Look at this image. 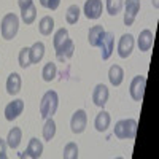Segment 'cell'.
<instances>
[{
    "label": "cell",
    "instance_id": "1",
    "mask_svg": "<svg viewBox=\"0 0 159 159\" xmlns=\"http://www.w3.org/2000/svg\"><path fill=\"white\" fill-rule=\"evenodd\" d=\"M59 105V97L56 91H46L45 96L42 97V102H40V115L42 118H49L56 113Z\"/></svg>",
    "mask_w": 159,
    "mask_h": 159
},
{
    "label": "cell",
    "instance_id": "2",
    "mask_svg": "<svg viewBox=\"0 0 159 159\" xmlns=\"http://www.w3.org/2000/svg\"><path fill=\"white\" fill-rule=\"evenodd\" d=\"M137 134V121L135 119H119V121L115 124V135L118 139H127L132 140L135 139Z\"/></svg>",
    "mask_w": 159,
    "mask_h": 159
},
{
    "label": "cell",
    "instance_id": "3",
    "mask_svg": "<svg viewBox=\"0 0 159 159\" xmlns=\"http://www.w3.org/2000/svg\"><path fill=\"white\" fill-rule=\"evenodd\" d=\"M19 29V19L15 13H8L3 16L2 19V25H0V30H2V37L5 40H13L18 34Z\"/></svg>",
    "mask_w": 159,
    "mask_h": 159
},
{
    "label": "cell",
    "instance_id": "4",
    "mask_svg": "<svg viewBox=\"0 0 159 159\" xmlns=\"http://www.w3.org/2000/svg\"><path fill=\"white\" fill-rule=\"evenodd\" d=\"M145 86H147V76L143 75H137L130 83V97L135 102H142L143 100V94H145Z\"/></svg>",
    "mask_w": 159,
    "mask_h": 159
},
{
    "label": "cell",
    "instance_id": "5",
    "mask_svg": "<svg viewBox=\"0 0 159 159\" xmlns=\"http://www.w3.org/2000/svg\"><path fill=\"white\" fill-rule=\"evenodd\" d=\"M86 124H88V116H86V111L84 110H76L70 119V127H72V132L73 134H81V132L86 129Z\"/></svg>",
    "mask_w": 159,
    "mask_h": 159
},
{
    "label": "cell",
    "instance_id": "6",
    "mask_svg": "<svg viewBox=\"0 0 159 159\" xmlns=\"http://www.w3.org/2000/svg\"><path fill=\"white\" fill-rule=\"evenodd\" d=\"M132 49H134V37L130 34H124L121 38H119V43H118V54L119 57L127 59L130 56Z\"/></svg>",
    "mask_w": 159,
    "mask_h": 159
},
{
    "label": "cell",
    "instance_id": "7",
    "mask_svg": "<svg viewBox=\"0 0 159 159\" xmlns=\"http://www.w3.org/2000/svg\"><path fill=\"white\" fill-rule=\"evenodd\" d=\"M102 11H103L102 0H86L84 15L88 19H99L102 16Z\"/></svg>",
    "mask_w": 159,
    "mask_h": 159
},
{
    "label": "cell",
    "instance_id": "8",
    "mask_svg": "<svg viewBox=\"0 0 159 159\" xmlns=\"http://www.w3.org/2000/svg\"><path fill=\"white\" fill-rule=\"evenodd\" d=\"M140 11V0H126V13H124V24L132 25Z\"/></svg>",
    "mask_w": 159,
    "mask_h": 159
},
{
    "label": "cell",
    "instance_id": "9",
    "mask_svg": "<svg viewBox=\"0 0 159 159\" xmlns=\"http://www.w3.org/2000/svg\"><path fill=\"white\" fill-rule=\"evenodd\" d=\"M113 46H115V35H113L111 32H105V35H103V38H102V42H100V45H99L100 52H102V59H103V61H107V59L111 56Z\"/></svg>",
    "mask_w": 159,
    "mask_h": 159
},
{
    "label": "cell",
    "instance_id": "10",
    "mask_svg": "<svg viewBox=\"0 0 159 159\" xmlns=\"http://www.w3.org/2000/svg\"><path fill=\"white\" fill-rule=\"evenodd\" d=\"M24 110V100L21 99H16L10 102L7 107H5V118L8 119V121H13V119H16Z\"/></svg>",
    "mask_w": 159,
    "mask_h": 159
},
{
    "label": "cell",
    "instance_id": "11",
    "mask_svg": "<svg viewBox=\"0 0 159 159\" xmlns=\"http://www.w3.org/2000/svg\"><path fill=\"white\" fill-rule=\"evenodd\" d=\"M107 100H108V88L105 84H97L94 88V92H92V102H94V105L103 108Z\"/></svg>",
    "mask_w": 159,
    "mask_h": 159
},
{
    "label": "cell",
    "instance_id": "12",
    "mask_svg": "<svg viewBox=\"0 0 159 159\" xmlns=\"http://www.w3.org/2000/svg\"><path fill=\"white\" fill-rule=\"evenodd\" d=\"M43 153V143L40 142L38 139H30L29 145H27V148H25L24 151V156L25 157H32V159H38L40 156H42Z\"/></svg>",
    "mask_w": 159,
    "mask_h": 159
},
{
    "label": "cell",
    "instance_id": "13",
    "mask_svg": "<svg viewBox=\"0 0 159 159\" xmlns=\"http://www.w3.org/2000/svg\"><path fill=\"white\" fill-rule=\"evenodd\" d=\"M105 35V29L103 25H94V27L89 29V34H88V40H89V45L94 46V48H99L102 38Z\"/></svg>",
    "mask_w": 159,
    "mask_h": 159
},
{
    "label": "cell",
    "instance_id": "14",
    "mask_svg": "<svg viewBox=\"0 0 159 159\" xmlns=\"http://www.w3.org/2000/svg\"><path fill=\"white\" fill-rule=\"evenodd\" d=\"M153 32L148 30V29H145L140 32L139 38H137V45H139V49L140 51H150V48L153 46Z\"/></svg>",
    "mask_w": 159,
    "mask_h": 159
},
{
    "label": "cell",
    "instance_id": "15",
    "mask_svg": "<svg viewBox=\"0 0 159 159\" xmlns=\"http://www.w3.org/2000/svg\"><path fill=\"white\" fill-rule=\"evenodd\" d=\"M73 51H75V45L70 38L65 40V43L61 45V48L56 49V56L59 61H65V59H70L73 56Z\"/></svg>",
    "mask_w": 159,
    "mask_h": 159
},
{
    "label": "cell",
    "instance_id": "16",
    "mask_svg": "<svg viewBox=\"0 0 159 159\" xmlns=\"http://www.w3.org/2000/svg\"><path fill=\"white\" fill-rule=\"evenodd\" d=\"M21 91V75L19 73H11L7 80V92L10 96H16Z\"/></svg>",
    "mask_w": 159,
    "mask_h": 159
},
{
    "label": "cell",
    "instance_id": "17",
    "mask_svg": "<svg viewBox=\"0 0 159 159\" xmlns=\"http://www.w3.org/2000/svg\"><path fill=\"white\" fill-rule=\"evenodd\" d=\"M45 56V45L42 42H35L32 48H29V57L30 64H38Z\"/></svg>",
    "mask_w": 159,
    "mask_h": 159
},
{
    "label": "cell",
    "instance_id": "18",
    "mask_svg": "<svg viewBox=\"0 0 159 159\" xmlns=\"http://www.w3.org/2000/svg\"><path fill=\"white\" fill-rule=\"evenodd\" d=\"M110 123H111V118H110V113L102 110L97 116H96V121H94V126L99 132H105L108 127H110Z\"/></svg>",
    "mask_w": 159,
    "mask_h": 159
},
{
    "label": "cell",
    "instance_id": "19",
    "mask_svg": "<svg viewBox=\"0 0 159 159\" xmlns=\"http://www.w3.org/2000/svg\"><path fill=\"white\" fill-rule=\"evenodd\" d=\"M108 80L113 86H119L124 80V70L119 65H111L108 70Z\"/></svg>",
    "mask_w": 159,
    "mask_h": 159
},
{
    "label": "cell",
    "instance_id": "20",
    "mask_svg": "<svg viewBox=\"0 0 159 159\" xmlns=\"http://www.w3.org/2000/svg\"><path fill=\"white\" fill-rule=\"evenodd\" d=\"M21 137H22V130L21 127H13L10 132H8V139H7V145L10 148L16 150L21 143Z\"/></svg>",
    "mask_w": 159,
    "mask_h": 159
},
{
    "label": "cell",
    "instance_id": "21",
    "mask_svg": "<svg viewBox=\"0 0 159 159\" xmlns=\"http://www.w3.org/2000/svg\"><path fill=\"white\" fill-rule=\"evenodd\" d=\"M52 29H54V19H52L51 16L42 18V21H40V24H38L40 34H42V35H51Z\"/></svg>",
    "mask_w": 159,
    "mask_h": 159
},
{
    "label": "cell",
    "instance_id": "22",
    "mask_svg": "<svg viewBox=\"0 0 159 159\" xmlns=\"http://www.w3.org/2000/svg\"><path fill=\"white\" fill-rule=\"evenodd\" d=\"M56 135V123L52 116L46 118V123H45V127H43V139L45 140H52V137Z\"/></svg>",
    "mask_w": 159,
    "mask_h": 159
},
{
    "label": "cell",
    "instance_id": "23",
    "mask_svg": "<svg viewBox=\"0 0 159 159\" xmlns=\"http://www.w3.org/2000/svg\"><path fill=\"white\" fill-rule=\"evenodd\" d=\"M56 73H57L56 64H52V62L45 64V67H43V70H42V76H43L45 81H52V80L56 78Z\"/></svg>",
    "mask_w": 159,
    "mask_h": 159
},
{
    "label": "cell",
    "instance_id": "24",
    "mask_svg": "<svg viewBox=\"0 0 159 159\" xmlns=\"http://www.w3.org/2000/svg\"><path fill=\"white\" fill-rule=\"evenodd\" d=\"M21 18H22V21L25 24H32L35 21V18H37V8H35V5L32 3L30 7H27L25 10H21Z\"/></svg>",
    "mask_w": 159,
    "mask_h": 159
},
{
    "label": "cell",
    "instance_id": "25",
    "mask_svg": "<svg viewBox=\"0 0 159 159\" xmlns=\"http://www.w3.org/2000/svg\"><path fill=\"white\" fill-rule=\"evenodd\" d=\"M65 19H67L69 24H76L78 22V19H80V8H78V5H70L67 8Z\"/></svg>",
    "mask_w": 159,
    "mask_h": 159
},
{
    "label": "cell",
    "instance_id": "26",
    "mask_svg": "<svg viewBox=\"0 0 159 159\" xmlns=\"http://www.w3.org/2000/svg\"><path fill=\"white\" fill-rule=\"evenodd\" d=\"M69 38V30L67 29H59L56 34H54V40H52V43H54V49L61 48V45L65 43V40Z\"/></svg>",
    "mask_w": 159,
    "mask_h": 159
},
{
    "label": "cell",
    "instance_id": "27",
    "mask_svg": "<svg viewBox=\"0 0 159 159\" xmlns=\"http://www.w3.org/2000/svg\"><path fill=\"white\" fill-rule=\"evenodd\" d=\"M123 8V0H107V11L108 15L116 16Z\"/></svg>",
    "mask_w": 159,
    "mask_h": 159
},
{
    "label": "cell",
    "instance_id": "28",
    "mask_svg": "<svg viewBox=\"0 0 159 159\" xmlns=\"http://www.w3.org/2000/svg\"><path fill=\"white\" fill-rule=\"evenodd\" d=\"M78 157V147H76V143L70 142L65 145V148H64V159H76Z\"/></svg>",
    "mask_w": 159,
    "mask_h": 159
},
{
    "label": "cell",
    "instance_id": "29",
    "mask_svg": "<svg viewBox=\"0 0 159 159\" xmlns=\"http://www.w3.org/2000/svg\"><path fill=\"white\" fill-rule=\"evenodd\" d=\"M18 61H19L21 69H27L29 65H32V64H30V57H29V48H22V49L19 51Z\"/></svg>",
    "mask_w": 159,
    "mask_h": 159
},
{
    "label": "cell",
    "instance_id": "30",
    "mask_svg": "<svg viewBox=\"0 0 159 159\" xmlns=\"http://www.w3.org/2000/svg\"><path fill=\"white\" fill-rule=\"evenodd\" d=\"M59 3H61V0H40V5L48 8V10H52V11L57 10Z\"/></svg>",
    "mask_w": 159,
    "mask_h": 159
},
{
    "label": "cell",
    "instance_id": "31",
    "mask_svg": "<svg viewBox=\"0 0 159 159\" xmlns=\"http://www.w3.org/2000/svg\"><path fill=\"white\" fill-rule=\"evenodd\" d=\"M7 157V142L3 139H0V159Z\"/></svg>",
    "mask_w": 159,
    "mask_h": 159
},
{
    "label": "cell",
    "instance_id": "32",
    "mask_svg": "<svg viewBox=\"0 0 159 159\" xmlns=\"http://www.w3.org/2000/svg\"><path fill=\"white\" fill-rule=\"evenodd\" d=\"M18 3H19V8L21 10H25L27 7H30L34 3V0H18Z\"/></svg>",
    "mask_w": 159,
    "mask_h": 159
}]
</instances>
